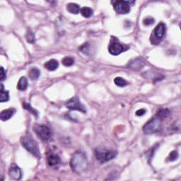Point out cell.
<instances>
[{"mask_svg":"<svg viewBox=\"0 0 181 181\" xmlns=\"http://www.w3.org/2000/svg\"><path fill=\"white\" fill-rule=\"evenodd\" d=\"M70 166L72 171L76 174H81L86 171L88 167V160L84 152L81 151H75L71 156Z\"/></svg>","mask_w":181,"mask_h":181,"instance_id":"cell-1","label":"cell"},{"mask_svg":"<svg viewBox=\"0 0 181 181\" xmlns=\"http://www.w3.org/2000/svg\"><path fill=\"white\" fill-rule=\"evenodd\" d=\"M21 143L23 147L32 155L37 157V158L41 157V153H40L38 144L30 136H25V137H21Z\"/></svg>","mask_w":181,"mask_h":181,"instance_id":"cell-2","label":"cell"},{"mask_svg":"<svg viewBox=\"0 0 181 181\" xmlns=\"http://www.w3.org/2000/svg\"><path fill=\"white\" fill-rule=\"evenodd\" d=\"M166 27L164 23H159L157 25L155 28L151 33V36L150 37L151 42L153 45H158L161 42V41L164 38L165 34H166Z\"/></svg>","mask_w":181,"mask_h":181,"instance_id":"cell-3","label":"cell"},{"mask_svg":"<svg viewBox=\"0 0 181 181\" xmlns=\"http://www.w3.org/2000/svg\"><path fill=\"white\" fill-rule=\"evenodd\" d=\"M129 49V47L127 45H122L121 42H120L118 38L112 36L110 43L108 45V51L113 55H118L121 54L122 52H125L126 50Z\"/></svg>","mask_w":181,"mask_h":181,"instance_id":"cell-4","label":"cell"},{"mask_svg":"<svg viewBox=\"0 0 181 181\" xmlns=\"http://www.w3.org/2000/svg\"><path fill=\"white\" fill-rule=\"evenodd\" d=\"M161 130V120L158 118L149 121L143 127V132L146 135H152L160 132Z\"/></svg>","mask_w":181,"mask_h":181,"instance_id":"cell-5","label":"cell"},{"mask_svg":"<svg viewBox=\"0 0 181 181\" xmlns=\"http://www.w3.org/2000/svg\"><path fill=\"white\" fill-rule=\"evenodd\" d=\"M33 130L40 139L43 141L49 140L52 137V132L51 129L45 125H34Z\"/></svg>","mask_w":181,"mask_h":181,"instance_id":"cell-6","label":"cell"},{"mask_svg":"<svg viewBox=\"0 0 181 181\" xmlns=\"http://www.w3.org/2000/svg\"><path fill=\"white\" fill-rule=\"evenodd\" d=\"M117 152L115 151L112 150H106L101 149H98L95 151V155L96 159L101 163H105L112 160L115 157Z\"/></svg>","mask_w":181,"mask_h":181,"instance_id":"cell-7","label":"cell"},{"mask_svg":"<svg viewBox=\"0 0 181 181\" xmlns=\"http://www.w3.org/2000/svg\"><path fill=\"white\" fill-rule=\"evenodd\" d=\"M65 105L66 108L70 109V110H78L83 113H86V108H85L84 105L80 102V100H79L78 97L76 96L71 98L70 100L66 101Z\"/></svg>","mask_w":181,"mask_h":181,"instance_id":"cell-8","label":"cell"},{"mask_svg":"<svg viewBox=\"0 0 181 181\" xmlns=\"http://www.w3.org/2000/svg\"><path fill=\"white\" fill-rule=\"evenodd\" d=\"M130 2L125 1H117L113 4L115 12L120 14H126L130 12Z\"/></svg>","mask_w":181,"mask_h":181,"instance_id":"cell-9","label":"cell"},{"mask_svg":"<svg viewBox=\"0 0 181 181\" xmlns=\"http://www.w3.org/2000/svg\"><path fill=\"white\" fill-rule=\"evenodd\" d=\"M144 65H145L144 60L142 59V58L138 57L130 60L128 65H127V67L133 71H137L142 70L144 66Z\"/></svg>","mask_w":181,"mask_h":181,"instance_id":"cell-10","label":"cell"},{"mask_svg":"<svg viewBox=\"0 0 181 181\" xmlns=\"http://www.w3.org/2000/svg\"><path fill=\"white\" fill-rule=\"evenodd\" d=\"M61 159L59 155L52 151H49L47 154V163L50 167H56L60 164Z\"/></svg>","mask_w":181,"mask_h":181,"instance_id":"cell-11","label":"cell"},{"mask_svg":"<svg viewBox=\"0 0 181 181\" xmlns=\"http://www.w3.org/2000/svg\"><path fill=\"white\" fill-rule=\"evenodd\" d=\"M9 174L11 178L17 180H19L22 178V171H21L20 168L15 164H12L11 165Z\"/></svg>","mask_w":181,"mask_h":181,"instance_id":"cell-12","label":"cell"},{"mask_svg":"<svg viewBox=\"0 0 181 181\" xmlns=\"http://www.w3.org/2000/svg\"><path fill=\"white\" fill-rule=\"evenodd\" d=\"M16 110L14 108H9L4 110L0 114V118L2 121H6L9 120L14 115Z\"/></svg>","mask_w":181,"mask_h":181,"instance_id":"cell-13","label":"cell"},{"mask_svg":"<svg viewBox=\"0 0 181 181\" xmlns=\"http://www.w3.org/2000/svg\"><path fill=\"white\" fill-rule=\"evenodd\" d=\"M44 66L47 69V70L49 71H55L57 70L59 66V63H58L57 60H56L55 59L50 60L49 61H47V62H45L44 65Z\"/></svg>","mask_w":181,"mask_h":181,"instance_id":"cell-14","label":"cell"},{"mask_svg":"<svg viewBox=\"0 0 181 181\" xmlns=\"http://www.w3.org/2000/svg\"><path fill=\"white\" fill-rule=\"evenodd\" d=\"M66 9L71 14H77L80 12V7L77 4L75 3H70L66 5Z\"/></svg>","mask_w":181,"mask_h":181,"instance_id":"cell-15","label":"cell"},{"mask_svg":"<svg viewBox=\"0 0 181 181\" xmlns=\"http://www.w3.org/2000/svg\"><path fill=\"white\" fill-rule=\"evenodd\" d=\"M170 115H171V111H170L169 109L162 108L157 112L156 116H157V118L162 120L163 119L168 118V117H169Z\"/></svg>","mask_w":181,"mask_h":181,"instance_id":"cell-16","label":"cell"},{"mask_svg":"<svg viewBox=\"0 0 181 181\" xmlns=\"http://www.w3.org/2000/svg\"><path fill=\"white\" fill-rule=\"evenodd\" d=\"M28 87V80L25 76L21 77L17 84V89L19 90H25Z\"/></svg>","mask_w":181,"mask_h":181,"instance_id":"cell-17","label":"cell"},{"mask_svg":"<svg viewBox=\"0 0 181 181\" xmlns=\"http://www.w3.org/2000/svg\"><path fill=\"white\" fill-rule=\"evenodd\" d=\"M28 74L31 79H32V80H35V79H38L40 75H41V71H40L38 68L33 67L29 71Z\"/></svg>","mask_w":181,"mask_h":181,"instance_id":"cell-18","label":"cell"},{"mask_svg":"<svg viewBox=\"0 0 181 181\" xmlns=\"http://www.w3.org/2000/svg\"><path fill=\"white\" fill-rule=\"evenodd\" d=\"M9 99V91L4 89L3 84H1V98H0V101L2 103L7 102Z\"/></svg>","mask_w":181,"mask_h":181,"instance_id":"cell-19","label":"cell"},{"mask_svg":"<svg viewBox=\"0 0 181 181\" xmlns=\"http://www.w3.org/2000/svg\"><path fill=\"white\" fill-rule=\"evenodd\" d=\"M80 12L81 15L85 18H90L93 15V13H94L92 9H90V8L87 7L82 8L80 10Z\"/></svg>","mask_w":181,"mask_h":181,"instance_id":"cell-20","label":"cell"},{"mask_svg":"<svg viewBox=\"0 0 181 181\" xmlns=\"http://www.w3.org/2000/svg\"><path fill=\"white\" fill-rule=\"evenodd\" d=\"M114 83H115L116 86L120 87H124L128 84V82H127L125 79L122 78V77H116V78L114 79Z\"/></svg>","mask_w":181,"mask_h":181,"instance_id":"cell-21","label":"cell"},{"mask_svg":"<svg viewBox=\"0 0 181 181\" xmlns=\"http://www.w3.org/2000/svg\"><path fill=\"white\" fill-rule=\"evenodd\" d=\"M26 40H27L28 42H30V43H33L34 42L36 41V38H35V35L34 33L32 32L31 30H28L27 33H26Z\"/></svg>","mask_w":181,"mask_h":181,"instance_id":"cell-22","label":"cell"},{"mask_svg":"<svg viewBox=\"0 0 181 181\" xmlns=\"http://www.w3.org/2000/svg\"><path fill=\"white\" fill-rule=\"evenodd\" d=\"M23 108H24L26 109V110H28L31 114H33V115L38 117V111L36 110L35 109L32 108L30 104H28V103H23Z\"/></svg>","mask_w":181,"mask_h":181,"instance_id":"cell-23","label":"cell"},{"mask_svg":"<svg viewBox=\"0 0 181 181\" xmlns=\"http://www.w3.org/2000/svg\"><path fill=\"white\" fill-rule=\"evenodd\" d=\"M62 62L63 65H65V66H70L73 65V64L74 63V60L71 57H66L62 60Z\"/></svg>","mask_w":181,"mask_h":181,"instance_id":"cell-24","label":"cell"},{"mask_svg":"<svg viewBox=\"0 0 181 181\" xmlns=\"http://www.w3.org/2000/svg\"><path fill=\"white\" fill-rule=\"evenodd\" d=\"M178 157V154L176 151H173L170 153L169 156V161H174L176 160Z\"/></svg>","mask_w":181,"mask_h":181,"instance_id":"cell-25","label":"cell"},{"mask_svg":"<svg viewBox=\"0 0 181 181\" xmlns=\"http://www.w3.org/2000/svg\"><path fill=\"white\" fill-rule=\"evenodd\" d=\"M154 23V19L151 17L145 18L143 20V23H144V25H145V26L152 25Z\"/></svg>","mask_w":181,"mask_h":181,"instance_id":"cell-26","label":"cell"},{"mask_svg":"<svg viewBox=\"0 0 181 181\" xmlns=\"http://www.w3.org/2000/svg\"><path fill=\"white\" fill-rule=\"evenodd\" d=\"M79 49H80L81 52L84 53V54L88 55V52H89V45L88 43H86L82 45Z\"/></svg>","mask_w":181,"mask_h":181,"instance_id":"cell-27","label":"cell"},{"mask_svg":"<svg viewBox=\"0 0 181 181\" xmlns=\"http://www.w3.org/2000/svg\"><path fill=\"white\" fill-rule=\"evenodd\" d=\"M7 77V74H6V71L4 70V69L1 67V76H0V79H1V81H4Z\"/></svg>","mask_w":181,"mask_h":181,"instance_id":"cell-28","label":"cell"},{"mask_svg":"<svg viewBox=\"0 0 181 181\" xmlns=\"http://www.w3.org/2000/svg\"><path fill=\"white\" fill-rule=\"evenodd\" d=\"M146 113V110L145 109H139L137 112H136V115L137 116H142L144 115Z\"/></svg>","mask_w":181,"mask_h":181,"instance_id":"cell-29","label":"cell"}]
</instances>
